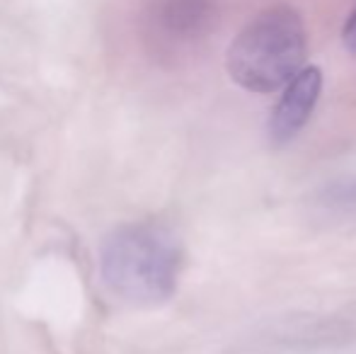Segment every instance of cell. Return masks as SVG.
I'll use <instances>...</instances> for the list:
<instances>
[{
    "instance_id": "obj_5",
    "label": "cell",
    "mask_w": 356,
    "mask_h": 354,
    "mask_svg": "<svg viewBox=\"0 0 356 354\" xmlns=\"http://www.w3.org/2000/svg\"><path fill=\"white\" fill-rule=\"evenodd\" d=\"M323 204L334 214L356 216V175L330 184L323 194Z\"/></svg>"
},
{
    "instance_id": "obj_1",
    "label": "cell",
    "mask_w": 356,
    "mask_h": 354,
    "mask_svg": "<svg viewBox=\"0 0 356 354\" xmlns=\"http://www.w3.org/2000/svg\"><path fill=\"white\" fill-rule=\"evenodd\" d=\"M182 265L179 238L155 221L114 228L99 250V272L107 289L136 306H155L172 298Z\"/></svg>"
},
{
    "instance_id": "obj_4",
    "label": "cell",
    "mask_w": 356,
    "mask_h": 354,
    "mask_svg": "<svg viewBox=\"0 0 356 354\" xmlns=\"http://www.w3.org/2000/svg\"><path fill=\"white\" fill-rule=\"evenodd\" d=\"M320 95H323V71L318 66H303L286 83L269 117V138L274 146H286L303 131L318 107Z\"/></svg>"
},
{
    "instance_id": "obj_6",
    "label": "cell",
    "mask_w": 356,
    "mask_h": 354,
    "mask_svg": "<svg viewBox=\"0 0 356 354\" xmlns=\"http://www.w3.org/2000/svg\"><path fill=\"white\" fill-rule=\"evenodd\" d=\"M342 42H344V47H347V51L356 56V5L352 8L347 22H344V27H342Z\"/></svg>"
},
{
    "instance_id": "obj_2",
    "label": "cell",
    "mask_w": 356,
    "mask_h": 354,
    "mask_svg": "<svg viewBox=\"0 0 356 354\" xmlns=\"http://www.w3.org/2000/svg\"><path fill=\"white\" fill-rule=\"evenodd\" d=\"M308 32L303 15L289 3L257 13L233 39L225 68L235 86L250 92H277L303 68Z\"/></svg>"
},
{
    "instance_id": "obj_3",
    "label": "cell",
    "mask_w": 356,
    "mask_h": 354,
    "mask_svg": "<svg viewBox=\"0 0 356 354\" xmlns=\"http://www.w3.org/2000/svg\"><path fill=\"white\" fill-rule=\"evenodd\" d=\"M220 0H150L145 32L160 51L177 54L211 34Z\"/></svg>"
}]
</instances>
